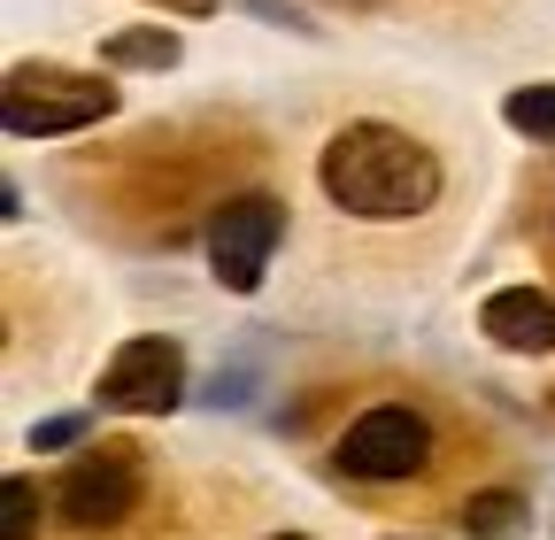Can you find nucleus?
I'll use <instances>...</instances> for the list:
<instances>
[{
	"label": "nucleus",
	"instance_id": "1",
	"mask_svg": "<svg viewBox=\"0 0 555 540\" xmlns=\"http://www.w3.org/2000/svg\"><path fill=\"white\" fill-rule=\"evenodd\" d=\"M324 193L347 217L393 224L440 201V155L425 140H409L401 124H347L324 147Z\"/></svg>",
	"mask_w": 555,
	"mask_h": 540
},
{
	"label": "nucleus",
	"instance_id": "2",
	"mask_svg": "<svg viewBox=\"0 0 555 540\" xmlns=\"http://www.w3.org/2000/svg\"><path fill=\"white\" fill-rule=\"evenodd\" d=\"M116 108V86L101 78H69V70H16L0 86V124L16 140H54V131H86Z\"/></svg>",
	"mask_w": 555,
	"mask_h": 540
},
{
	"label": "nucleus",
	"instance_id": "3",
	"mask_svg": "<svg viewBox=\"0 0 555 540\" xmlns=\"http://www.w3.org/2000/svg\"><path fill=\"white\" fill-rule=\"evenodd\" d=\"M425 455H433V425L416 417V410H401V401H386V410H363L356 425L339 433V471L347 479H409V471H425Z\"/></svg>",
	"mask_w": 555,
	"mask_h": 540
},
{
	"label": "nucleus",
	"instance_id": "4",
	"mask_svg": "<svg viewBox=\"0 0 555 540\" xmlns=\"http://www.w3.org/2000/svg\"><path fill=\"white\" fill-rule=\"evenodd\" d=\"M54 510H62V525H78V532L124 525V517L139 510V455L116 448V440L86 448L78 463H69V479L54 487Z\"/></svg>",
	"mask_w": 555,
	"mask_h": 540
},
{
	"label": "nucleus",
	"instance_id": "5",
	"mask_svg": "<svg viewBox=\"0 0 555 540\" xmlns=\"http://www.w3.org/2000/svg\"><path fill=\"white\" fill-rule=\"evenodd\" d=\"M278 232H286V217H278V201H270V193H240V201H224V209L208 217V262H217V286L255 294V286H262V270H270Z\"/></svg>",
	"mask_w": 555,
	"mask_h": 540
},
{
	"label": "nucleus",
	"instance_id": "6",
	"mask_svg": "<svg viewBox=\"0 0 555 540\" xmlns=\"http://www.w3.org/2000/svg\"><path fill=\"white\" fill-rule=\"evenodd\" d=\"M185 394V356L178 340H124L101 371V401L108 410H131V417H155Z\"/></svg>",
	"mask_w": 555,
	"mask_h": 540
},
{
	"label": "nucleus",
	"instance_id": "7",
	"mask_svg": "<svg viewBox=\"0 0 555 540\" xmlns=\"http://www.w3.org/2000/svg\"><path fill=\"white\" fill-rule=\"evenodd\" d=\"M478 332H486L494 348L547 356V348H555V301H547V294H532V286H502V294H486Z\"/></svg>",
	"mask_w": 555,
	"mask_h": 540
},
{
	"label": "nucleus",
	"instance_id": "8",
	"mask_svg": "<svg viewBox=\"0 0 555 540\" xmlns=\"http://www.w3.org/2000/svg\"><path fill=\"white\" fill-rule=\"evenodd\" d=\"M463 525H470V540H509V532L525 525V494L486 487V494H470V502H463Z\"/></svg>",
	"mask_w": 555,
	"mask_h": 540
},
{
	"label": "nucleus",
	"instance_id": "9",
	"mask_svg": "<svg viewBox=\"0 0 555 540\" xmlns=\"http://www.w3.org/2000/svg\"><path fill=\"white\" fill-rule=\"evenodd\" d=\"M108 62H147V70H170L178 62V39L155 24V31H124V39H108Z\"/></svg>",
	"mask_w": 555,
	"mask_h": 540
},
{
	"label": "nucleus",
	"instance_id": "10",
	"mask_svg": "<svg viewBox=\"0 0 555 540\" xmlns=\"http://www.w3.org/2000/svg\"><path fill=\"white\" fill-rule=\"evenodd\" d=\"M517 131H532V140H555V86H525V93H509V108H502Z\"/></svg>",
	"mask_w": 555,
	"mask_h": 540
},
{
	"label": "nucleus",
	"instance_id": "11",
	"mask_svg": "<svg viewBox=\"0 0 555 540\" xmlns=\"http://www.w3.org/2000/svg\"><path fill=\"white\" fill-rule=\"evenodd\" d=\"M31 532H39V487L16 471L9 479V540H31Z\"/></svg>",
	"mask_w": 555,
	"mask_h": 540
},
{
	"label": "nucleus",
	"instance_id": "12",
	"mask_svg": "<svg viewBox=\"0 0 555 540\" xmlns=\"http://www.w3.org/2000/svg\"><path fill=\"white\" fill-rule=\"evenodd\" d=\"M78 440H86V417H47V425L31 433L39 455H47V448H78Z\"/></svg>",
	"mask_w": 555,
	"mask_h": 540
},
{
	"label": "nucleus",
	"instance_id": "13",
	"mask_svg": "<svg viewBox=\"0 0 555 540\" xmlns=\"http://www.w3.org/2000/svg\"><path fill=\"white\" fill-rule=\"evenodd\" d=\"M270 540H309V532H270Z\"/></svg>",
	"mask_w": 555,
	"mask_h": 540
}]
</instances>
